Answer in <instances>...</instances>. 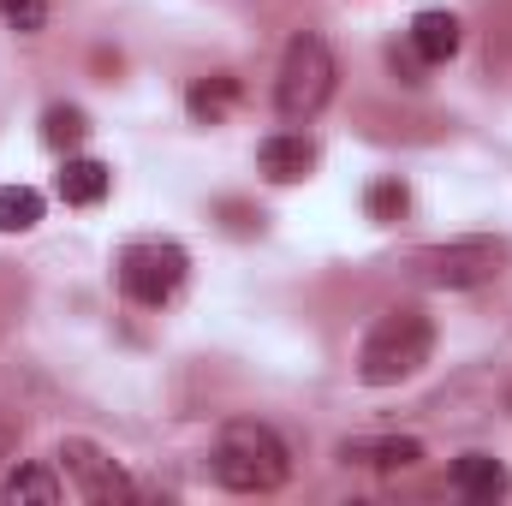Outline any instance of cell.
I'll return each mask as SVG.
<instances>
[{
    "mask_svg": "<svg viewBox=\"0 0 512 506\" xmlns=\"http://www.w3.org/2000/svg\"><path fill=\"white\" fill-rule=\"evenodd\" d=\"M292 477V453L286 441L268 429V423H227L221 441H215V483L233 489V495H274L280 483Z\"/></svg>",
    "mask_w": 512,
    "mask_h": 506,
    "instance_id": "1",
    "label": "cell"
},
{
    "mask_svg": "<svg viewBox=\"0 0 512 506\" xmlns=\"http://www.w3.org/2000/svg\"><path fill=\"white\" fill-rule=\"evenodd\" d=\"M429 346H435V322L417 304H393L358 352V376H364V387H393L429 364Z\"/></svg>",
    "mask_w": 512,
    "mask_h": 506,
    "instance_id": "2",
    "label": "cell"
},
{
    "mask_svg": "<svg viewBox=\"0 0 512 506\" xmlns=\"http://www.w3.org/2000/svg\"><path fill=\"white\" fill-rule=\"evenodd\" d=\"M334 54H328V42L316 36V30H298L292 42H286V54H280V78H274V108H280V120L286 126H304V120H316L322 108H328V96H334Z\"/></svg>",
    "mask_w": 512,
    "mask_h": 506,
    "instance_id": "3",
    "label": "cell"
},
{
    "mask_svg": "<svg viewBox=\"0 0 512 506\" xmlns=\"http://www.w3.org/2000/svg\"><path fill=\"white\" fill-rule=\"evenodd\" d=\"M507 262L501 239H453V245H423V251L405 256V274L423 280V286H447V292H465V286H483L495 280Z\"/></svg>",
    "mask_w": 512,
    "mask_h": 506,
    "instance_id": "4",
    "label": "cell"
},
{
    "mask_svg": "<svg viewBox=\"0 0 512 506\" xmlns=\"http://www.w3.org/2000/svg\"><path fill=\"white\" fill-rule=\"evenodd\" d=\"M185 251L179 245H167V239H137L120 251V286H126V298L137 304H167L173 292H179V280H185Z\"/></svg>",
    "mask_w": 512,
    "mask_h": 506,
    "instance_id": "5",
    "label": "cell"
},
{
    "mask_svg": "<svg viewBox=\"0 0 512 506\" xmlns=\"http://www.w3.org/2000/svg\"><path fill=\"white\" fill-rule=\"evenodd\" d=\"M60 465H66V477L78 483V495L84 501H131V477L120 471V459H108L96 441H84V435H66L60 441Z\"/></svg>",
    "mask_w": 512,
    "mask_h": 506,
    "instance_id": "6",
    "label": "cell"
},
{
    "mask_svg": "<svg viewBox=\"0 0 512 506\" xmlns=\"http://www.w3.org/2000/svg\"><path fill=\"white\" fill-rule=\"evenodd\" d=\"M256 167H262L274 185H292V179H304V173L316 167V149H310L304 137H268V143L256 149Z\"/></svg>",
    "mask_w": 512,
    "mask_h": 506,
    "instance_id": "7",
    "label": "cell"
},
{
    "mask_svg": "<svg viewBox=\"0 0 512 506\" xmlns=\"http://www.w3.org/2000/svg\"><path fill=\"white\" fill-rule=\"evenodd\" d=\"M453 489L471 495V501H501L507 495V465L489 459V453H465V459H453Z\"/></svg>",
    "mask_w": 512,
    "mask_h": 506,
    "instance_id": "8",
    "label": "cell"
},
{
    "mask_svg": "<svg viewBox=\"0 0 512 506\" xmlns=\"http://www.w3.org/2000/svg\"><path fill=\"white\" fill-rule=\"evenodd\" d=\"M411 48H417L423 60H453V54H459V18L441 12V6L417 12V18H411Z\"/></svg>",
    "mask_w": 512,
    "mask_h": 506,
    "instance_id": "9",
    "label": "cell"
},
{
    "mask_svg": "<svg viewBox=\"0 0 512 506\" xmlns=\"http://www.w3.org/2000/svg\"><path fill=\"white\" fill-rule=\"evenodd\" d=\"M108 185H114V173H108L102 161H90V155H72V161L60 167V197H66V203H78V209L102 203V197H108Z\"/></svg>",
    "mask_w": 512,
    "mask_h": 506,
    "instance_id": "10",
    "label": "cell"
},
{
    "mask_svg": "<svg viewBox=\"0 0 512 506\" xmlns=\"http://www.w3.org/2000/svg\"><path fill=\"white\" fill-rule=\"evenodd\" d=\"M346 459H364L376 471H411L423 459V441L411 435H382V441H346Z\"/></svg>",
    "mask_w": 512,
    "mask_h": 506,
    "instance_id": "11",
    "label": "cell"
},
{
    "mask_svg": "<svg viewBox=\"0 0 512 506\" xmlns=\"http://www.w3.org/2000/svg\"><path fill=\"white\" fill-rule=\"evenodd\" d=\"M233 102H239V84L233 78H197L191 96H185V108H191L197 126H221L233 114Z\"/></svg>",
    "mask_w": 512,
    "mask_h": 506,
    "instance_id": "12",
    "label": "cell"
},
{
    "mask_svg": "<svg viewBox=\"0 0 512 506\" xmlns=\"http://www.w3.org/2000/svg\"><path fill=\"white\" fill-rule=\"evenodd\" d=\"M6 501H12V506H24V501L54 506V501H60V477H54L48 465H18V471H12V483H6Z\"/></svg>",
    "mask_w": 512,
    "mask_h": 506,
    "instance_id": "13",
    "label": "cell"
},
{
    "mask_svg": "<svg viewBox=\"0 0 512 506\" xmlns=\"http://www.w3.org/2000/svg\"><path fill=\"white\" fill-rule=\"evenodd\" d=\"M42 221V197L30 185H0V233H30Z\"/></svg>",
    "mask_w": 512,
    "mask_h": 506,
    "instance_id": "14",
    "label": "cell"
},
{
    "mask_svg": "<svg viewBox=\"0 0 512 506\" xmlns=\"http://www.w3.org/2000/svg\"><path fill=\"white\" fill-rule=\"evenodd\" d=\"M84 137H90L84 108H66V102H60V108H48V114H42V143H48V149H78Z\"/></svg>",
    "mask_w": 512,
    "mask_h": 506,
    "instance_id": "15",
    "label": "cell"
},
{
    "mask_svg": "<svg viewBox=\"0 0 512 506\" xmlns=\"http://www.w3.org/2000/svg\"><path fill=\"white\" fill-rule=\"evenodd\" d=\"M364 203H370V221H399L411 197H405V185H399V179H376Z\"/></svg>",
    "mask_w": 512,
    "mask_h": 506,
    "instance_id": "16",
    "label": "cell"
},
{
    "mask_svg": "<svg viewBox=\"0 0 512 506\" xmlns=\"http://www.w3.org/2000/svg\"><path fill=\"white\" fill-rule=\"evenodd\" d=\"M0 18L18 30V36H36L48 24V0H0Z\"/></svg>",
    "mask_w": 512,
    "mask_h": 506,
    "instance_id": "17",
    "label": "cell"
},
{
    "mask_svg": "<svg viewBox=\"0 0 512 506\" xmlns=\"http://www.w3.org/2000/svg\"><path fill=\"white\" fill-rule=\"evenodd\" d=\"M12 447H18V423H12V411L0 405V459H6Z\"/></svg>",
    "mask_w": 512,
    "mask_h": 506,
    "instance_id": "18",
    "label": "cell"
}]
</instances>
